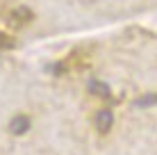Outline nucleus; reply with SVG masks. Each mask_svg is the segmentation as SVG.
<instances>
[{
  "label": "nucleus",
  "instance_id": "39448f33",
  "mask_svg": "<svg viewBox=\"0 0 157 155\" xmlns=\"http://www.w3.org/2000/svg\"><path fill=\"white\" fill-rule=\"evenodd\" d=\"M7 48H14V39L5 32H0V50H7Z\"/></svg>",
  "mask_w": 157,
  "mask_h": 155
},
{
  "label": "nucleus",
  "instance_id": "20e7f679",
  "mask_svg": "<svg viewBox=\"0 0 157 155\" xmlns=\"http://www.w3.org/2000/svg\"><path fill=\"white\" fill-rule=\"evenodd\" d=\"M157 103V94H146V96H141V98H137V107H148V105H155Z\"/></svg>",
  "mask_w": 157,
  "mask_h": 155
},
{
  "label": "nucleus",
  "instance_id": "7ed1b4c3",
  "mask_svg": "<svg viewBox=\"0 0 157 155\" xmlns=\"http://www.w3.org/2000/svg\"><path fill=\"white\" fill-rule=\"evenodd\" d=\"M89 87H91V91H94L96 96H109V87L102 84V82H98V80H91Z\"/></svg>",
  "mask_w": 157,
  "mask_h": 155
},
{
  "label": "nucleus",
  "instance_id": "f03ea898",
  "mask_svg": "<svg viewBox=\"0 0 157 155\" xmlns=\"http://www.w3.org/2000/svg\"><path fill=\"white\" fill-rule=\"evenodd\" d=\"M96 123H98L100 130H107V128L112 126V112L109 110H100L98 116H96Z\"/></svg>",
  "mask_w": 157,
  "mask_h": 155
},
{
  "label": "nucleus",
  "instance_id": "f257e3e1",
  "mask_svg": "<svg viewBox=\"0 0 157 155\" xmlns=\"http://www.w3.org/2000/svg\"><path fill=\"white\" fill-rule=\"evenodd\" d=\"M30 128V119L28 116H16V119L12 121V132L14 135H23V132H28Z\"/></svg>",
  "mask_w": 157,
  "mask_h": 155
}]
</instances>
